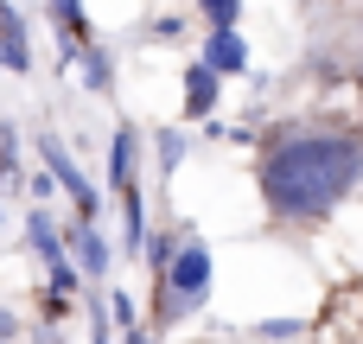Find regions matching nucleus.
<instances>
[{
  "instance_id": "nucleus-2",
  "label": "nucleus",
  "mask_w": 363,
  "mask_h": 344,
  "mask_svg": "<svg viewBox=\"0 0 363 344\" xmlns=\"http://www.w3.org/2000/svg\"><path fill=\"white\" fill-rule=\"evenodd\" d=\"M211 268H217V262H211V249H204V243L185 230V243H179L172 268L153 281V300H147V306H153V326H160V332H172L179 319H191V313L204 306V294H211Z\"/></svg>"
},
{
  "instance_id": "nucleus-9",
  "label": "nucleus",
  "mask_w": 363,
  "mask_h": 344,
  "mask_svg": "<svg viewBox=\"0 0 363 344\" xmlns=\"http://www.w3.org/2000/svg\"><path fill=\"white\" fill-rule=\"evenodd\" d=\"M217 96H223V77H211L204 64H185V115L191 121H211L217 115Z\"/></svg>"
},
{
  "instance_id": "nucleus-10",
  "label": "nucleus",
  "mask_w": 363,
  "mask_h": 344,
  "mask_svg": "<svg viewBox=\"0 0 363 344\" xmlns=\"http://www.w3.org/2000/svg\"><path fill=\"white\" fill-rule=\"evenodd\" d=\"M26 243H32V255L45 262V274L64 262V230H57V217L38 211V204H32V217H26Z\"/></svg>"
},
{
  "instance_id": "nucleus-17",
  "label": "nucleus",
  "mask_w": 363,
  "mask_h": 344,
  "mask_svg": "<svg viewBox=\"0 0 363 344\" xmlns=\"http://www.w3.org/2000/svg\"><path fill=\"white\" fill-rule=\"evenodd\" d=\"M89 344H115L108 338V300L102 294H89Z\"/></svg>"
},
{
  "instance_id": "nucleus-20",
  "label": "nucleus",
  "mask_w": 363,
  "mask_h": 344,
  "mask_svg": "<svg viewBox=\"0 0 363 344\" xmlns=\"http://www.w3.org/2000/svg\"><path fill=\"white\" fill-rule=\"evenodd\" d=\"M121 344H160V338H153L147 326H134V332H121Z\"/></svg>"
},
{
  "instance_id": "nucleus-1",
  "label": "nucleus",
  "mask_w": 363,
  "mask_h": 344,
  "mask_svg": "<svg viewBox=\"0 0 363 344\" xmlns=\"http://www.w3.org/2000/svg\"><path fill=\"white\" fill-rule=\"evenodd\" d=\"M357 185H363V134H351V128L287 121L262 140L255 192H262L268 223H281V230L325 223Z\"/></svg>"
},
{
  "instance_id": "nucleus-8",
  "label": "nucleus",
  "mask_w": 363,
  "mask_h": 344,
  "mask_svg": "<svg viewBox=\"0 0 363 344\" xmlns=\"http://www.w3.org/2000/svg\"><path fill=\"white\" fill-rule=\"evenodd\" d=\"M198 64H204L211 77H242V70H249V45H242V32H211Z\"/></svg>"
},
{
  "instance_id": "nucleus-16",
  "label": "nucleus",
  "mask_w": 363,
  "mask_h": 344,
  "mask_svg": "<svg viewBox=\"0 0 363 344\" xmlns=\"http://www.w3.org/2000/svg\"><path fill=\"white\" fill-rule=\"evenodd\" d=\"M300 332H306L300 319H262V326H255V338H268V344H294Z\"/></svg>"
},
{
  "instance_id": "nucleus-6",
  "label": "nucleus",
  "mask_w": 363,
  "mask_h": 344,
  "mask_svg": "<svg viewBox=\"0 0 363 344\" xmlns=\"http://www.w3.org/2000/svg\"><path fill=\"white\" fill-rule=\"evenodd\" d=\"M134 153H140V128L134 121H115V134H108V185H115V198L128 185H140L134 179Z\"/></svg>"
},
{
  "instance_id": "nucleus-19",
  "label": "nucleus",
  "mask_w": 363,
  "mask_h": 344,
  "mask_svg": "<svg viewBox=\"0 0 363 344\" xmlns=\"http://www.w3.org/2000/svg\"><path fill=\"white\" fill-rule=\"evenodd\" d=\"M6 338H19V319H13V313L0 306V344H6Z\"/></svg>"
},
{
  "instance_id": "nucleus-11",
  "label": "nucleus",
  "mask_w": 363,
  "mask_h": 344,
  "mask_svg": "<svg viewBox=\"0 0 363 344\" xmlns=\"http://www.w3.org/2000/svg\"><path fill=\"white\" fill-rule=\"evenodd\" d=\"M147 249V204H140V185L121 192V255H140Z\"/></svg>"
},
{
  "instance_id": "nucleus-7",
  "label": "nucleus",
  "mask_w": 363,
  "mask_h": 344,
  "mask_svg": "<svg viewBox=\"0 0 363 344\" xmlns=\"http://www.w3.org/2000/svg\"><path fill=\"white\" fill-rule=\"evenodd\" d=\"M0 70H13V77H26V70H32L26 13H19V6H6V0H0Z\"/></svg>"
},
{
  "instance_id": "nucleus-18",
  "label": "nucleus",
  "mask_w": 363,
  "mask_h": 344,
  "mask_svg": "<svg viewBox=\"0 0 363 344\" xmlns=\"http://www.w3.org/2000/svg\"><path fill=\"white\" fill-rule=\"evenodd\" d=\"M179 26H185L179 13H160V19H153V32H160V38H179Z\"/></svg>"
},
{
  "instance_id": "nucleus-4",
  "label": "nucleus",
  "mask_w": 363,
  "mask_h": 344,
  "mask_svg": "<svg viewBox=\"0 0 363 344\" xmlns=\"http://www.w3.org/2000/svg\"><path fill=\"white\" fill-rule=\"evenodd\" d=\"M64 255L77 262L83 281H108V268H115V249H108L102 223H70V230H64Z\"/></svg>"
},
{
  "instance_id": "nucleus-14",
  "label": "nucleus",
  "mask_w": 363,
  "mask_h": 344,
  "mask_svg": "<svg viewBox=\"0 0 363 344\" xmlns=\"http://www.w3.org/2000/svg\"><path fill=\"white\" fill-rule=\"evenodd\" d=\"M185 147H191V140H185L179 128H160V134H153V166H160V179H172V172L185 166Z\"/></svg>"
},
{
  "instance_id": "nucleus-12",
  "label": "nucleus",
  "mask_w": 363,
  "mask_h": 344,
  "mask_svg": "<svg viewBox=\"0 0 363 344\" xmlns=\"http://www.w3.org/2000/svg\"><path fill=\"white\" fill-rule=\"evenodd\" d=\"M77 70H83V83H89L96 96H108V89H115V57H108V45H89V51L77 57Z\"/></svg>"
},
{
  "instance_id": "nucleus-3",
  "label": "nucleus",
  "mask_w": 363,
  "mask_h": 344,
  "mask_svg": "<svg viewBox=\"0 0 363 344\" xmlns=\"http://www.w3.org/2000/svg\"><path fill=\"white\" fill-rule=\"evenodd\" d=\"M38 160H45V179L70 198V223H96V217H102V192L83 179V166L70 160V147H64L57 134H38Z\"/></svg>"
},
{
  "instance_id": "nucleus-5",
  "label": "nucleus",
  "mask_w": 363,
  "mask_h": 344,
  "mask_svg": "<svg viewBox=\"0 0 363 344\" xmlns=\"http://www.w3.org/2000/svg\"><path fill=\"white\" fill-rule=\"evenodd\" d=\"M51 26H57V70H77V57L96 45V38H89V13H83L77 0H57V6H51Z\"/></svg>"
},
{
  "instance_id": "nucleus-15",
  "label": "nucleus",
  "mask_w": 363,
  "mask_h": 344,
  "mask_svg": "<svg viewBox=\"0 0 363 344\" xmlns=\"http://www.w3.org/2000/svg\"><path fill=\"white\" fill-rule=\"evenodd\" d=\"M198 19H204L211 32H236L242 6H236V0H198Z\"/></svg>"
},
{
  "instance_id": "nucleus-13",
  "label": "nucleus",
  "mask_w": 363,
  "mask_h": 344,
  "mask_svg": "<svg viewBox=\"0 0 363 344\" xmlns=\"http://www.w3.org/2000/svg\"><path fill=\"white\" fill-rule=\"evenodd\" d=\"M179 243H185V230H153L147 236V249H140V262H147V274L160 281L166 268H172V255H179Z\"/></svg>"
}]
</instances>
